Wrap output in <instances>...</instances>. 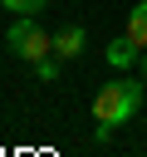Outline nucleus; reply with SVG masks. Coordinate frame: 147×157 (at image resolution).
Here are the masks:
<instances>
[{
	"instance_id": "nucleus-2",
	"label": "nucleus",
	"mask_w": 147,
	"mask_h": 157,
	"mask_svg": "<svg viewBox=\"0 0 147 157\" xmlns=\"http://www.w3.org/2000/svg\"><path fill=\"white\" fill-rule=\"evenodd\" d=\"M5 44H10V54L24 59V64H39L44 54H54V34H44L34 15H20V20L5 29Z\"/></svg>"
},
{
	"instance_id": "nucleus-7",
	"label": "nucleus",
	"mask_w": 147,
	"mask_h": 157,
	"mask_svg": "<svg viewBox=\"0 0 147 157\" xmlns=\"http://www.w3.org/2000/svg\"><path fill=\"white\" fill-rule=\"evenodd\" d=\"M0 5H5V10H15V15H39L49 0H0Z\"/></svg>"
},
{
	"instance_id": "nucleus-6",
	"label": "nucleus",
	"mask_w": 147,
	"mask_h": 157,
	"mask_svg": "<svg viewBox=\"0 0 147 157\" xmlns=\"http://www.w3.org/2000/svg\"><path fill=\"white\" fill-rule=\"evenodd\" d=\"M59 64H64V59H59V54H44V59H39V64H34V74H39V78H44V83H54V78H59Z\"/></svg>"
},
{
	"instance_id": "nucleus-1",
	"label": "nucleus",
	"mask_w": 147,
	"mask_h": 157,
	"mask_svg": "<svg viewBox=\"0 0 147 157\" xmlns=\"http://www.w3.org/2000/svg\"><path fill=\"white\" fill-rule=\"evenodd\" d=\"M142 93H147V83H137V78H113V83H103L98 88V98H93V137L98 142H108L113 137V128H123L137 108H142Z\"/></svg>"
},
{
	"instance_id": "nucleus-4",
	"label": "nucleus",
	"mask_w": 147,
	"mask_h": 157,
	"mask_svg": "<svg viewBox=\"0 0 147 157\" xmlns=\"http://www.w3.org/2000/svg\"><path fill=\"white\" fill-rule=\"evenodd\" d=\"M103 59H108V64H113V69H118V74H123V69H132V64H137V59H142V49H137V44H132V39H127V34H123V39H113V44H108V49H103Z\"/></svg>"
},
{
	"instance_id": "nucleus-5",
	"label": "nucleus",
	"mask_w": 147,
	"mask_h": 157,
	"mask_svg": "<svg viewBox=\"0 0 147 157\" xmlns=\"http://www.w3.org/2000/svg\"><path fill=\"white\" fill-rule=\"evenodd\" d=\"M123 34H127L137 49H147V0H137V5L127 10V25H123Z\"/></svg>"
},
{
	"instance_id": "nucleus-8",
	"label": "nucleus",
	"mask_w": 147,
	"mask_h": 157,
	"mask_svg": "<svg viewBox=\"0 0 147 157\" xmlns=\"http://www.w3.org/2000/svg\"><path fill=\"white\" fill-rule=\"evenodd\" d=\"M137 64H142V83H147V49H142V59H137Z\"/></svg>"
},
{
	"instance_id": "nucleus-3",
	"label": "nucleus",
	"mask_w": 147,
	"mask_h": 157,
	"mask_svg": "<svg viewBox=\"0 0 147 157\" xmlns=\"http://www.w3.org/2000/svg\"><path fill=\"white\" fill-rule=\"evenodd\" d=\"M83 44H88L83 25H69V29L54 34V54H59V59H83Z\"/></svg>"
}]
</instances>
